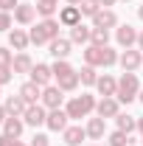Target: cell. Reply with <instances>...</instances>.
<instances>
[{
	"instance_id": "1",
	"label": "cell",
	"mask_w": 143,
	"mask_h": 146,
	"mask_svg": "<svg viewBox=\"0 0 143 146\" xmlns=\"http://www.w3.org/2000/svg\"><path fill=\"white\" fill-rule=\"evenodd\" d=\"M118 51L112 45H87L84 48V65H93V68H112L118 65Z\"/></svg>"
},
{
	"instance_id": "2",
	"label": "cell",
	"mask_w": 143,
	"mask_h": 146,
	"mask_svg": "<svg viewBox=\"0 0 143 146\" xmlns=\"http://www.w3.org/2000/svg\"><path fill=\"white\" fill-rule=\"evenodd\" d=\"M95 96H90V93H81V96H73L70 101H68V107L65 112L70 115L73 121H79V118H87L90 112H95Z\"/></svg>"
},
{
	"instance_id": "3",
	"label": "cell",
	"mask_w": 143,
	"mask_h": 146,
	"mask_svg": "<svg viewBox=\"0 0 143 146\" xmlns=\"http://www.w3.org/2000/svg\"><path fill=\"white\" fill-rule=\"evenodd\" d=\"M59 20H54V17H48V20H39L34 28H31V42L34 45H45V42H54L56 36H59Z\"/></svg>"
},
{
	"instance_id": "4",
	"label": "cell",
	"mask_w": 143,
	"mask_h": 146,
	"mask_svg": "<svg viewBox=\"0 0 143 146\" xmlns=\"http://www.w3.org/2000/svg\"><path fill=\"white\" fill-rule=\"evenodd\" d=\"M138 96H140V79H138V73H124V76L118 79V93H115V98H118L121 104H132Z\"/></svg>"
},
{
	"instance_id": "5",
	"label": "cell",
	"mask_w": 143,
	"mask_h": 146,
	"mask_svg": "<svg viewBox=\"0 0 143 146\" xmlns=\"http://www.w3.org/2000/svg\"><path fill=\"white\" fill-rule=\"evenodd\" d=\"M39 104L45 110H56L65 104V90L59 87V84H48V87H42V98H39Z\"/></svg>"
},
{
	"instance_id": "6",
	"label": "cell",
	"mask_w": 143,
	"mask_h": 146,
	"mask_svg": "<svg viewBox=\"0 0 143 146\" xmlns=\"http://www.w3.org/2000/svg\"><path fill=\"white\" fill-rule=\"evenodd\" d=\"M118 112H121V101H118L115 96H101V98H98V104H95V115H98V118L107 121V118H115Z\"/></svg>"
},
{
	"instance_id": "7",
	"label": "cell",
	"mask_w": 143,
	"mask_h": 146,
	"mask_svg": "<svg viewBox=\"0 0 143 146\" xmlns=\"http://www.w3.org/2000/svg\"><path fill=\"white\" fill-rule=\"evenodd\" d=\"M118 62H121L124 73H135L143 65V51H138V48H126L124 54L118 56Z\"/></svg>"
},
{
	"instance_id": "8",
	"label": "cell",
	"mask_w": 143,
	"mask_h": 146,
	"mask_svg": "<svg viewBox=\"0 0 143 146\" xmlns=\"http://www.w3.org/2000/svg\"><path fill=\"white\" fill-rule=\"evenodd\" d=\"M138 34H140V31H138L135 25H129V23H126V25H118V28H115V42L126 51V48L138 45Z\"/></svg>"
},
{
	"instance_id": "9",
	"label": "cell",
	"mask_w": 143,
	"mask_h": 146,
	"mask_svg": "<svg viewBox=\"0 0 143 146\" xmlns=\"http://www.w3.org/2000/svg\"><path fill=\"white\" fill-rule=\"evenodd\" d=\"M23 121H25V127H45V121H48V110L42 107V104H31V107L25 110V115H23Z\"/></svg>"
},
{
	"instance_id": "10",
	"label": "cell",
	"mask_w": 143,
	"mask_h": 146,
	"mask_svg": "<svg viewBox=\"0 0 143 146\" xmlns=\"http://www.w3.org/2000/svg\"><path fill=\"white\" fill-rule=\"evenodd\" d=\"M68 121H70V115H68L62 107H56V110H48L45 127L51 129V132H65V129H68Z\"/></svg>"
},
{
	"instance_id": "11",
	"label": "cell",
	"mask_w": 143,
	"mask_h": 146,
	"mask_svg": "<svg viewBox=\"0 0 143 146\" xmlns=\"http://www.w3.org/2000/svg\"><path fill=\"white\" fill-rule=\"evenodd\" d=\"M81 17H84V14H81V9H79V6H62L56 20H59L65 28H76V25L81 23Z\"/></svg>"
},
{
	"instance_id": "12",
	"label": "cell",
	"mask_w": 143,
	"mask_h": 146,
	"mask_svg": "<svg viewBox=\"0 0 143 146\" xmlns=\"http://www.w3.org/2000/svg\"><path fill=\"white\" fill-rule=\"evenodd\" d=\"M93 28H118V14L112 9H101L95 17H93Z\"/></svg>"
},
{
	"instance_id": "13",
	"label": "cell",
	"mask_w": 143,
	"mask_h": 146,
	"mask_svg": "<svg viewBox=\"0 0 143 146\" xmlns=\"http://www.w3.org/2000/svg\"><path fill=\"white\" fill-rule=\"evenodd\" d=\"M34 20H36V6L20 3L17 9H14V23H20V25H34Z\"/></svg>"
},
{
	"instance_id": "14",
	"label": "cell",
	"mask_w": 143,
	"mask_h": 146,
	"mask_svg": "<svg viewBox=\"0 0 143 146\" xmlns=\"http://www.w3.org/2000/svg\"><path fill=\"white\" fill-rule=\"evenodd\" d=\"M28 76H31V82H36L39 87H48L51 79H54V70H51V65H39V62H36Z\"/></svg>"
},
{
	"instance_id": "15",
	"label": "cell",
	"mask_w": 143,
	"mask_h": 146,
	"mask_svg": "<svg viewBox=\"0 0 143 146\" xmlns=\"http://www.w3.org/2000/svg\"><path fill=\"white\" fill-rule=\"evenodd\" d=\"M48 48H51L48 54L54 56V59H68V56H70L73 42H70V39H65V36H56L54 42H48Z\"/></svg>"
},
{
	"instance_id": "16",
	"label": "cell",
	"mask_w": 143,
	"mask_h": 146,
	"mask_svg": "<svg viewBox=\"0 0 143 146\" xmlns=\"http://www.w3.org/2000/svg\"><path fill=\"white\" fill-rule=\"evenodd\" d=\"M3 107H6V112H9V115H17V118H23V115H25V110L31 107V104H25V98L17 93V96H9V98L3 101Z\"/></svg>"
},
{
	"instance_id": "17",
	"label": "cell",
	"mask_w": 143,
	"mask_h": 146,
	"mask_svg": "<svg viewBox=\"0 0 143 146\" xmlns=\"http://www.w3.org/2000/svg\"><path fill=\"white\" fill-rule=\"evenodd\" d=\"M20 96L25 98V104H39V98H42V87L36 84V82H25V84H20Z\"/></svg>"
},
{
	"instance_id": "18",
	"label": "cell",
	"mask_w": 143,
	"mask_h": 146,
	"mask_svg": "<svg viewBox=\"0 0 143 146\" xmlns=\"http://www.w3.org/2000/svg\"><path fill=\"white\" fill-rule=\"evenodd\" d=\"M31 45V36L25 34L23 28H14V31H9V48H14V51H25Z\"/></svg>"
},
{
	"instance_id": "19",
	"label": "cell",
	"mask_w": 143,
	"mask_h": 146,
	"mask_svg": "<svg viewBox=\"0 0 143 146\" xmlns=\"http://www.w3.org/2000/svg\"><path fill=\"white\" fill-rule=\"evenodd\" d=\"M23 129H25V121L17 118V115H9V118L3 121V135H9V138H20Z\"/></svg>"
},
{
	"instance_id": "20",
	"label": "cell",
	"mask_w": 143,
	"mask_h": 146,
	"mask_svg": "<svg viewBox=\"0 0 143 146\" xmlns=\"http://www.w3.org/2000/svg\"><path fill=\"white\" fill-rule=\"evenodd\" d=\"M62 138H65L68 146H81V141H87V129L84 127H68L62 132Z\"/></svg>"
},
{
	"instance_id": "21",
	"label": "cell",
	"mask_w": 143,
	"mask_h": 146,
	"mask_svg": "<svg viewBox=\"0 0 143 146\" xmlns=\"http://www.w3.org/2000/svg\"><path fill=\"white\" fill-rule=\"evenodd\" d=\"M84 129H87V138H93V141H101V138L107 135V124H104V118H98V115L90 118Z\"/></svg>"
},
{
	"instance_id": "22",
	"label": "cell",
	"mask_w": 143,
	"mask_h": 146,
	"mask_svg": "<svg viewBox=\"0 0 143 146\" xmlns=\"http://www.w3.org/2000/svg\"><path fill=\"white\" fill-rule=\"evenodd\" d=\"M95 90L101 93V96H115V93H118V79H112L109 73L98 76V82H95Z\"/></svg>"
},
{
	"instance_id": "23",
	"label": "cell",
	"mask_w": 143,
	"mask_h": 146,
	"mask_svg": "<svg viewBox=\"0 0 143 146\" xmlns=\"http://www.w3.org/2000/svg\"><path fill=\"white\" fill-rule=\"evenodd\" d=\"M90 34H93V28H87V25L79 23L76 28H70V36L68 39H70L73 45H90Z\"/></svg>"
},
{
	"instance_id": "24",
	"label": "cell",
	"mask_w": 143,
	"mask_h": 146,
	"mask_svg": "<svg viewBox=\"0 0 143 146\" xmlns=\"http://www.w3.org/2000/svg\"><path fill=\"white\" fill-rule=\"evenodd\" d=\"M31 68H34V59L25 54V51H20L14 56V62H11V70L14 73H31Z\"/></svg>"
},
{
	"instance_id": "25",
	"label": "cell",
	"mask_w": 143,
	"mask_h": 146,
	"mask_svg": "<svg viewBox=\"0 0 143 146\" xmlns=\"http://www.w3.org/2000/svg\"><path fill=\"white\" fill-rule=\"evenodd\" d=\"M115 124H118L121 132L132 135V132L138 129V118H135V115H126V112H118V115H115Z\"/></svg>"
},
{
	"instance_id": "26",
	"label": "cell",
	"mask_w": 143,
	"mask_h": 146,
	"mask_svg": "<svg viewBox=\"0 0 143 146\" xmlns=\"http://www.w3.org/2000/svg\"><path fill=\"white\" fill-rule=\"evenodd\" d=\"M98 68H93V65H84L81 70H79V82L84 84V87H95V82H98Z\"/></svg>"
},
{
	"instance_id": "27",
	"label": "cell",
	"mask_w": 143,
	"mask_h": 146,
	"mask_svg": "<svg viewBox=\"0 0 143 146\" xmlns=\"http://www.w3.org/2000/svg\"><path fill=\"white\" fill-rule=\"evenodd\" d=\"M56 84L62 87L65 93H73L81 82H79V70H73V73H68V76H62V79H56Z\"/></svg>"
},
{
	"instance_id": "28",
	"label": "cell",
	"mask_w": 143,
	"mask_h": 146,
	"mask_svg": "<svg viewBox=\"0 0 143 146\" xmlns=\"http://www.w3.org/2000/svg\"><path fill=\"white\" fill-rule=\"evenodd\" d=\"M51 70H54V79H62V76L73 73V65L68 62V59H56L54 65H51Z\"/></svg>"
},
{
	"instance_id": "29",
	"label": "cell",
	"mask_w": 143,
	"mask_h": 146,
	"mask_svg": "<svg viewBox=\"0 0 143 146\" xmlns=\"http://www.w3.org/2000/svg\"><path fill=\"white\" fill-rule=\"evenodd\" d=\"M107 143L109 146H129V143H132V138H129L126 132H121V129H115V132H109Z\"/></svg>"
},
{
	"instance_id": "30",
	"label": "cell",
	"mask_w": 143,
	"mask_h": 146,
	"mask_svg": "<svg viewBox=\"0 0 143 146\" xmlns=\"http://www.w3.org/2000/svg\"><path fill=\"white\" fill-rule=\"evenodd\" d=\"M79 9H81V14H84V17H95V14L101 11V3H98V0H81V3H79Z\"/></svg>"
},
{
	"instance_id": "31",
	"label": "cell",
	"mask_w": 143,
	"mask_h": 146,
	"mask_svg": "<svg viewBox=\"0 0 143 146\" xmlns=\"http://www.w3.org/2000/svg\"><path fill=\"white\" fill-rule=\"evenodd\" d=\"M90 45H109V31H107V28H93Z\"/></svg>"
},
{
	"instance_id": "32",
	"label": "cell",
	"mask_w": 143,
	"mask_h": 146,
	"mask_svg": "<svg viewBox=\"0 0 143 146\" xmlns=\"http://www.w3.org/2000/svg\"><path fill=\"white\" fill-rule=\"evenodd\" d=\"M11 62H14V54L9 48H0V68H11Z\"/></svg>"
},
{
	"instance_id": "33",
	"label": "cell",
	"mask_w": 143,
	"mask_h": 146,
	"mask_svg": "<svg viewBox=\"0 0 143 146\" xmlns=\"http://www.w3.org/2000/svg\"><path fill=\"white\" fill-rule=\"evenodd\" d=\"M0 31H11V11H0Z\"/></svg>"
},
{
	"instance_id": "34",
	"label": "cell",
	"mask_w": 143,
	"mask_h": 146,
	"mask_svg": "<svg viewBox=\"0 0 143 146\" xmlns=\"http://www.w3.org/2000/svg\"><path fill=\"white\" fill-rule=\"evenodd\" d=\"M31 146H51V138L42 135V132H36L34 138H31Z\"/></svg>"
},
{
	"instance_id": "35",
	"label": "cell",
	"mask_w": 143,
	"mask_h": 146,
	"mask_svg": "<svg viewBox=\"0 0 143 146\" xmlns=\"http://www.w3.org/2000/svg\"><path fill=\"white\" fill-rule=\"evenodd\" d=\"M11 79H14V70H11V68H0V87L9 84Z\"/></svg>"
},
{
	"instance_id": "36",
	"label": "cell",
	"mask_w": 143,
	"mask_h": 146,
	"mask_svg": "<svg viewBox=\"0 0 143 146\" xmlns=\"http://www.w3.org/2000/svg\"><path fill=\"white\" fill-rule=\"evenodd\" d=\"M0 146H25L20 138H9V135H0Z\"/></svg>"
},
{
	"instance_id": "37",
	"label": "cell",
	"mask_w": 143,
	"mask_h": 146,
	"mask_svg": "<svg viewBox=\"0 0 143 146\" xmlns=\"http://www.w3.org/2000/svg\"><path fill=\"white\" fill-rule=\"evenodd\" d=\"M20 6V0H0V11H14Z\"/></svg>"
},
{
	"instance_id": "38",
	"label": "cell",
	"mask_w": 143,
	"mask_h": 146,
	"mask_svg": "<svg viewBox=\"0 0 143 146\" xmlns=\"http://www.w3.org/2000/svg\"><path fill=\"white\" fill-rule=\"evenodd\" d=\"M6 118H9V112H6V107H3V104H0V124H3Z\"/></svg>"
},
{
	"instance_id": "39",
	"label": "cell",
	"mask_w": 143,
	"mask_h": 146,
	"mask_svg": "<svg viewBox=\"0 0 143 146\" xmlns=\"http://www.w3.org/2000/svg\"><path fill=\"white\" fill-rule=\"evenodd\" d=\"M98 3H101V6H104V9H109V6H115V3H118V0H98Z\"/></svg>"
},
{
	"instance_id": "40",
	"label": "cell",
	"mask_w": 143,
	"mask_h": 146,
	"mask_svg": "<svg viewBox=\"0 0 143 146\" xmlns=\"http://www.w3.org/2000/svg\"><path fill=\"white\" fill-rule=\"evenodd\" d=\"M138 51H143V31L138 34Z\"/></svg>"
},
{
	"instance_id": "41",
	"label": "cell",
	"mask_w": 143,
	"mask_h": 146,
	"mask_svg": "<svg viewBox=\"0 0 143 146\" xmlns=\"http://www.w3.org/2000/svg\"><path fill=\"white\" fill-rule=\"evenodd\" d=\"M138 132L143 135V118H138Z\"/></svg>"
},
{
	"instance_id": "42",
	"label": "cell",
	"mask_w": 143,
	"mask_h": 146,
	"mask_svg": "<svg viewBox=\"0 0 143 146\" xmlns=\"http://www.w3.org/2000/svg\"><path fill=\"white\" fill-rule=\"evenodd\" d=\"M138 20L143 23V6H138Z\"/></svg>"
},
{
	"instance_id": "43",
	"label": "cell",
	"mask_w": 143,
	"mask_h": 146,
	"mask_svg": "<svg viewBox=\"0 0 143 146\" xmlns=\"http://www.w3.org/2000/svg\"><path fill=\"white\" fill-rule=\"evenodd\" d=\"M65 3H68V6H79L81 0H65Z\"/></svg>"
},
{
	"instance_id": "44",
	"label": "cell",
	"mask_w": 143,
	"mask_h": 146,
	"mask_svg": "<svg viewBox=\"0 0 143 146\" xmlns=\"http://www.w3.org/2000/svg\"><path fill=\"white\" fill-rule=\"evenodd\" d=\"M42 3H51V6H56V9H59V0H42Z\"/></svg>"
},
{
	"instance_id": "45",
	"label": "cell",
	"mask_w": 143,
	"mask_h": 146,
	"mask_svg": "<svg viewBox=\"0 0 143 146\" xmlns=\"http://www.w3.org/2000/svg\"><path fill=\"white\" fill-rule=\"evenodd\" d=\"M138 101H140V104H143V87H140V96H138Z\"/></svg>"
},
{
	"instance_id": "46",
	"label": "cell",
	"mask_w": 143,
	"mask_h": 146,
	"mask_svg": "<svg viewBox=\"0 0 143 146\" xmlns=\"http://www.w3.org/2000/svg\"><path fill=\"white\" fill-rule=\"evenodd\" d=\"M90 146H98V143H90Z\"/></svg>"
},
{
	"instance_id": "47",
	"label": "cell",
	"mask_w": 143,
	"mask_h": 146,
	"mask_svg": "<svg viewBox=\"0 0 143 146\" xmlns=\"http://www.w3.org/2000/svg\"><path fill=\"white\" fill-rule=\"evenodd\" d=\"M129 146H135V143H129Z\"/></svg>"
}]
</instances>
